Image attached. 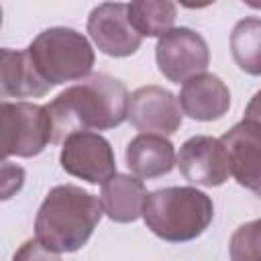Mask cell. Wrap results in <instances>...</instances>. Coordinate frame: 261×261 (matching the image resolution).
Wrapping results in <instances>:
<instances>
[{
  "instance_id": "14",
  "label": "cell",
  "mask_w": 261,
  "mask_h": 261,
  "mask_svg": "<svg viewBox=\"0 0 261 261\" xmlns=\"http://www.w3.org/2000/svg\"><path fill=\"white\" fill-rule=\"evenodd\" d=\"M51 86L37 71L29 51L4 47L0 51V94L2 98H41Z\"/></svg>"
},
{
  "instance_id": "19",
  "label": "cell",
  "mask_w": 261,
  "mask_h": 261,
  "mask_svg": "<svg viewBox=\"0 0 261 261\" xmlns=\"http://www.w3.org/2000/svg\"><path fill=\"white\" fill-rule=\"evenodd\" d=\"M12 261H61V257L59 253L45 249L37 239H31L16 249Z\"/></svg>"
},
{
  "instance_id": "7",
  "label": "cell",
  "mask_w": 261,
  "mask_h": 261,
  "mask_svg": "<svg viewBox=\"0 0 261 261\" xmlns=\"http://www.w3.org/2000/svg\"><path fill=\"white\" fill-rule=\"evenodd\" d=\"M59 163L65 173L94 186H104L116 175V159L110 141L92 130L69 135L61 145Z\"/></svg>"
},
{
  "instance_id": "4",
  "label": "cell",
  "mask_w": 261,
  "mask_h": 261,
  "mask_svg": "<svg viewBox=\"0 0 261 261\" xmlns=\"http://www.w3.org/2000/svg\"><path fill=\"white\" fill-rule=\"evenodd\" d=\"M37 71L53 88L65 82H82L92 75L96 61L92 43L75 29L51 27L41 31L27 47Z\"/></svg>"
},
{
  "instance_id": "20",
  "label": "cell",
  "mask_w": 261,
  "mask_h": 261,
  "mask_svg": "<svg viewBox=\"0 0 261 261\" xmlns=\"http://www.w3.org/2000/svg\"><path fill=\"white\" fill-rule=\"evenodd\" d=\"M24 184V169L20 165H12L8 159L2 161V200L14 196Z\"/></svg>"
},
{
  "instance_id": "15",
  "label": "cell",
  "mask_w": 261,
  "mask_h": 261,
  "mask_svg": "<svg viewBox=\"0 0 261 261\" xmlns=\"http://www.w3.org/2000/svg\"><path fill=\"white\" fill-rule=\"evenodd\" d=\"M147 196L149 192L143 179L128 173H116L102 186L100 202H102L104 214L110 220L126 224L143 216V206Z\"/></svg>"
},
{
  "instance_id": "2",
  "label": "cell",
  "mask_w": 261,
  "mask_h": 261,
  "mask_svg": "<svg viewBox=\"0 0 261 261\" xmlns=\"http://www.w3.org/2000/svg\"><path fill=\"white\" fill-rule=\"evenodd\" d=\"M102 202L80 186L49 190L35 216V239L53 253H75L92 237L102 218Z\"/></svg>"
},
{
  "instance_id": "16",
  "label": "cell",
  "mask_w": 261,
  "mask_h": 261,
  "mask_svg": "<svg viewBox=\"0 0 261 261\" xmlns=\"http://www.w3.org/2000/svg\"><path fill=\"white\" fill-rule=\"evenodd\" d=\"M230 53L239 69L249 75H261V18L245 16L230 33Z\"/></svg>"
},
{
  "instance_id": "17",
  "label": "cell",
  "mask_w": 261,
  "mask_h": 261,
  "mask_svg": "<svg viewBox=\"0 0 261 261\" xmlns=\"http://www.w3.org/2000/svg\"><path fill=\"white\" fill-rule=\"evenodd\" d=\"M177 8L169 0H137L128 4V18L141 37H163L173 29Z\"/></svg>"
},
{
  "instance_id": "5",
  "label": "cell",
  "mask_w": 261,
  "mask_h": 261,
  "mask_svg": "<svg viewBox=\"0 0 261 261\" xmlns=\"http://www.w3.org/2000/svg\"><path fill=\"white\" fill-rule=\"evenodd\" d=\"M4 159L35 157L53 143V122L47 106L35 102H2Z\"/></svg>"
},
{
  "instance_id": "1",
  "label": "cell",
  "mask_w": 261,
  "mask_h": 261,
  "mask_svg": "<svg viewBox=\"0 0 261 261\" xmlns=\"http://www.w3.org/2000/svg\"><path fill=\"white\" fill-rule=\"evenodd\" d=\"M128 98L124 84L108 73H92L75 86L65 88L47 104L53 122V143H61L82 130H110L128 120Z\"/></svg>"
},
{
  "instance_id": "9",
  "label": "cell",
  "mask_w": 261,
  "mask_h": 261,
  "mask_svg": "<svg viewBox=\"0 0 261 261\" xmlns=\"http://www.w3.org/2000/svg\"><path fill=\"white\" fill-rule=\"evenodd\" d=\"M128 122L141 135H173L181 126L177 98L161 86H141L128 98Z\"/></svg>"
},
{
  "instance_id": "10",
  "label": "cell",
  "mask_w": 261,
  "mask_h": 261,
  "mask_svg": "<svg viewBox=\"0 0 261 261\" xmlns=\"http://www.w3.org/2000/svg\"><path fill=\"white\" fill-rule=\"evenodd\" d=\"M177 167L190 184L204 188L222 186L230 175L228 155L222 141L208 135L190 137L179 147Z\"/></svg>"
},
{
  "instance_id": "21",
  "label": "cell",
  "mask_w": 261,
  "mask_h": 261,
  "mask_svg": "<svg viewBox=\"0 0 261 261\" xmlns=\"http://www.w3.org/2000/svg\"><path fill=\"white\" fill-rule=\"evenodd\" d=\"M245 118L247 120H253L261 126V90L253 94V98L249 100L247 108H245Z\"/></svg>"
},
{
  "instance_id": "6",
  "label": "cell",
  "mask_w": 261,
  "mask_h": 261,
  "mask_svg": "<svg viewBox=\"0 0 261 261\" xmlns=\"http://www.w3.org/2000/svg\"><path fill=\"white\" fill-rule=\"evenodd\" d=\"M155 61L159 71L169 82L186 84L188 80L206 73L210 49L200 33L188 27H175L157 41Z\"/></svg>"
},
{
  "instance_id": "3",
  "label": "cell",
  "mask_w": 261,
  "mask_h": 261,
  "mask_svg": "<svg viewBox=\"0 0 261 261\" xmlns=\"http://www.w3.org/2000/svg\"><path fill=\"white\" fill-rule=\"evenodd\" d=\"M214 218L212 198L192 186H171L149 192L143 206L145 226L165 243L198 239Z\"/></svg>"
},
{
  "instance_id": "18",
  "label": "cell",
  "mask_w": 261,
  "mask_h": 261,
  "mask_svg": "<svg viewBox=\"0 0 261 261\" xmlns=\"http://www.w3.org/2000/svg\"><path fill=\"white\" fill-rule=\"evenodd\" d=\"M230 261H261V218L241 224L228 241Z\"/></svg>"
},
{
  "instance_id": "8",
  "label": "cell",
  "mask_w": 261,
  "mask_h": 261,
  "mask_svg": "<svg viewBox=\"0 0 261 261\" xmlns=\"http://www.w3.org/2000/svg\"><path fill=\"white\" fill-rule=\"evenodd\" d=\"M88 35L94 45L110 57H128L137 53L143 37L128 18V4L102 2L88 16Z\"/></svg>"
},
{
  "instance_id": "12",
  "label": "cell",
  "mask_w": 261,
  "mask_h": 261,
  "mask_svg": "<svg viewBox=\"0 0 261 261\" xmlns=\"http://www.w3.org/2000/svg\"><path fill=\"white\" fill-rule=\"evenodd\" d=\"M177 102L186 116L200 122H212L228 112L230 92L218 75L200 73L181 86Z\"/></svg>"
},
{
  "instance_id": "11",
  "label": "cell",
  "mask_w": 261,
  "mask_h": 261,
  "mask_svg": "<svg viewBox=\"0 0 261 261\" xmlns=\"http://www.w3.org/2000/svg\"><path fill=\"white\" fill-rule=\"evenodd\" d=\"M220 141L228 155L230 175L239 186L261 198V126L243 118Z\"/></svg>"
},
{
  "instance_id": "13",
  "label": "cell",
  "mask_w": 261,
  "mask_h": 261,
  "mask_svg": "<svg viewBox=\"0 0 261 261\" xmlns=\"http://www.w3.org/2000/svg\"><path fill=\"white\" fill-rule=\"evenodd\" d=\"M130 173L139 179H155L167 175L177 165L173 143L161 135H137L124 151Z\"/></svg>"
}]
</instances>
